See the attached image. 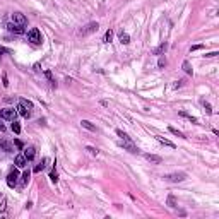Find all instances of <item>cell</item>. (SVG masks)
Listing matches in <instances>:
<instances>
[{"instance_id":"obj_8","label":"cell","mask_w":219,"mask_h":219,"mask_svg":"<svg viewBox=\"0 0 219 219\" xmlns=\"http://www.w3.org/2000/svg\"><path fill=\"white\" fill-rule=\"evenodd\" d=\"M7 31H9V33H14V35H22V33H24V26H17V24L10 22V24H7Z\"/></svg>"},{"instance_id":"obj_3","label":"cell","mask_w":219,"mask_h":219,"mask_svg":"<svg viewBox=\"0 0 219 219\" xmlns=\"http://www.w3.org/2000/svg\"><path fill=\"white\" fill-rule=\"evenodd\" d=\"M16 116H17V111L14 110V108H5V110H0V118L2 120H16Z\"/></svg>"},{"instance_id":"obj_24","label":"cell","mask_w":219,"mask_h":219,"mask_svg":"<svg viewBox=\"0 0 219 219\" xmlns=\"http://www.w3.org/2000/svg\"><path fill=\"white\" fill-rule=\"evenodd\" d=\"M116 133H118V137H122V141H129V135H127V133L123 132V130H116Z\"/></svg>"},{"instance_id":"obj_30","label":"cell","mask_w":219,"mask_h":219,"mask_svg":"<svg viewBox=\"0 0 219 219\" xmlns=\"http://www.w3.org/2000/svg\"><path fill=\"white\" fill-rule=\"evenodd\" d=\"M19 103H22V104H26V106H29V108H33V103H31V101H27V99H19Z\"/></svg>"},{"instance_id":"obj_33","label":"cell","mask_w":219,"mask_h":219,"mask_svg":"<svg viewBox=\"0 0 219 219\" xmlns=\"http://www.w3.org/2000/svg\"><path fill=\"white\" fill-rule=\"evenodd\" d=\"M204 106H206V111L210 115V113H212V110H210V104H209V103H204Z\"/></svg>"},{"instance_id":"obj_9","label":"cell","mask_w":219,"mask_h":219,"mask_svg":"<svg viewBox=\"0 0 219 219\" xmlns=\"http://www.w3.org/2000/svg\"><path fill=\"white\" fill-rule=\"evenodd\" d=\"M122 146H123V149L130 151V152H133V154H135V152H139V149L132 144V141H130V139H129V141H123V142H122Z\"/></svg>"},{"instance_id":"obj_12","label":"cell","mask_w":219,"mask_h":219,"mask_svg":"<svg viewBox=\"0 0 219 219\" xmlns=\"http://www.w3.org/2000/svg\"><path fill=\"white\" fill-rule=\"evenodd\" d=\"M156 141H158V142H161L163 146H168V147H171V149H175V144H173L171 141H168V139L161 137V135H156Z\"/></svg>"},{"instance_id":"obj_18","label":"cell","mask_w":219,"mask_h":219,"mask_svg":"<svg viewBox=\"0 0 219 219\" xmlns=\"http://www.w3.org/2000/svg\"><path fill=\"white\" fill-rule=\"evenodd\" d=\"M46 163H48V159H46V158H43V159H41V163H39L38 166L35 168V173H39V171H43V170H45V166H46Z\"/></svg>"},{"instance_id":"obj_19","label":"cell","mask_w":219,"mask_h":219,"mask_svg":"<svg viewBox=\"0 0 219 219\" xmlns=\"http://www.w3.org/2000/svg\"><path fill=\"white\" fill-rule=\"evenodd\" d=\"M111 39H113V31H111V29H108L106 33H104V38H103V41H104V43H110Z\"/></svg>"},{"instance_id":"obj_34","label":"cell","mask_w":219,"mask_h":219,"mask_svg":"<svg viewBox=\"0 0 219 219\" xmlns=\"http://www.w3.org/2000/svg\"><path fill=\"white\" fill-rule=\"evenodd\" d=\"M158 65H159V67H164V65H166V60H164V58H159Z\"/></svg>"},{"instance_id":"obj_37","label":"cell","mask_w":219,"mask_h":219,"mask_svg":"<svg viewBox=\"0 0 219 219\" xmlns=\"http://www.w3.org/2000/svg\"><path fill=\"white\" fill-rule=\"evenodd\" d=\"M181 84H183V81H176V84L173 87H175V89H176V87H181Z\"/></svg>"},{"instance_id":"obj_14","label":"cell","mask_w":219,"mask_h":219,"mask_svg":"<svg viewBox=\"0 0 219 219\" xmlns=\"http://www.w3.org/2000/svg\"><path fill=\"white\" fill-rule=\"evenodd\" d=\"M118 39H120L122 45H129L130 43V36L127 35V33H123V31H120V35H118Z\"/></svg>"},{"instance_id":"obj_38","label":"cell","mask_w":219,"mask_h":219,"mask_svg":"<svg viewBox=\"0 0 219 219\" xmlns=\"http://www.w3.org/2000/svg\"><path fill=\"white\" fill-rule=\"evenodd\" d=\"M0 53H10V50H7V48H0Z\"/></svg>"},{"instance_id":"obj_17","label":"cell","mask_w":219,"mask_h":219,"mask_svg":"<svg viewBox=\"0 0 219 219\" xmlns=\"http://www.w3.org/2000/svg\"><path fill=\"white\" fill-rule=\"evenodd\" d=\"M81 125L84 127V129L91 130V132H96V127H94L93 123H91V122H87V120H82V122H81Z\"/></svg>"},{"instance_id":"obj_27","label":"cell","mask_w":219,"mask_h":219,"mask_svg":"<svg viewBox=\"0 0 219 219\" xmlns=\"http://www.w3.org/2000/svg\"><path fill=\"white\" fill-rule=\"evenodd\" d=\"M183 70H185L187 74H192V69H190V64H188V62H183Z\"/></svg>"},{"instance_id":"obj_35","label":"cell","mask_w":219,"mask_h":219,"mask_svg":"<svg viewBox=\"0 0 219 219\" xmlns=\"http://www.w3.org/2000/svg\"><path fill=\"white\" fill-rule=\"evenodd\" d=\"M14 144H16V146H17L19 149H22V147H24V146H22V142H21V141H14Z\"/></svg>"},{"instance_id":"obj_16","label":"cell","mask_w":219,"mask_h":219,"mask_svg":"<svg viewBox=\"0 0 219 219\" xmlns=\"http://www.w3.org/2000/svg\"><path fill=\"white\" fill-rule=\"evenodd\" d=\"M166 48H168V43H161L158 48H154V50H152V53H154V55H161L163 52H166Z\"/></svg>"},{"instance_id":"obj_40","label":"cell","mask_w":219,"mask_h":219,"mask_svg":"<svg viewBox=\"0 0 219 219\" xmlns=\"http://www.w3.org/2000/svg\"><path fill=\"white\" fill-rule=\"evenodd\" d=\"M0 130H5V127H4V125H2V123H0Z\"/></svg>"},{"instance_id":"obj_23","label":"cell","mask_w":219,"mask_h":219,"mask_svg":"<svg viewBox=\"0 0 219 219\" xmlns=\"http://www.w3.org/2000/svg\"><path fill=\"white\" fill-rule=\"evenodd\" d=\"M168 130H170V132H171V133H175V135H178V137H185L183 133H181L180 130H176L175 127H168Z\"/></svg>"},{"instance_id":"obj_26","label":"cell","mask_w":219,"mask_h":219,"mask_svg":"<svg viewBox=\"0 0 219 219\" xmlns=\"http://www.w3.org/2000/svg\"><path fill=\"white\" fill-rule=\"evenodd\" d=\"M50 180H52L53 183H57V181H58V175H57V171H52V173H50Z\"/></svg>"},{"instance_id":"obj_4","label":"cell","mask_w":219,"mask_h":219,"mask_svg":"<svg viewBox=\"0 0 219 219\" xmlns=\"http://www.w3.org/2000/svg\"><path fill=\"white\" fill-rule=\"evenodd\" d=\"M99 27L98 22H89V24H86V26L82 27L81 31H79V35L81 36H87V35H93V33H96Z\"/></svg>"},{"instance_id":"obj_29","label":"cell","mask_w":219,"mask_h":219,"mask_svg":"<svg viewBox=\"0 0 219 219\" xmlns=\"http://www.w3.org/2000/svg\"><path fill=\"white\" fill-rule=\"evenodd\" d=\"M2 84H4V86L5 87H7V86H9V79H7V74H2Z\"/></svg>"},{"instance_id":"obj_36","label":"cell","mask_w":219,"mask_h":219,"mask_svg":"<svg viewBox=\"0 0 219 219\" xmlns=\"http://www.w3.org/2000/svg\"><path fill=\"white\" fill-rule=\"evenodd\" d=\"M216 55H219V53L217 52H210V53H207L206 57H207V58H210V57H216Z\"/></svg>"},{"instance_id":"obj_31","label":"cell","mask_w":219,"mask_h":219,"mask_svg":"<svg viewBox=\"0 0 219 219\" xmlns=\"http://www.w3.org/2000/svg\"><path fill=\"white\" fill-rule=\"evenodd\" d=\"M5 209H7V200H4V202H2V207H0V214H4V212H5Z\"/></svg>"},{"instance_id":"obj_11","label":"cell","mask_w":219,"mask_h":219,"mask_svg":"<svg viewBox=\"0 0 219 219\" xmlns=\"http://www.w3.org/2000/svg\"><path fill=\"white\" fill-rule=\"evenodd\" d=\"M26 164H27V159L24 158V154L16 156V166H17V168H24Z\"/></svg>"},{"instance_id":"obj_13","label":"cell","mask_w":219,"mask_h":219,"mask_svg":"<svg viewBox=\"0 0 219 219\" xmlns=\"http://www.w3.org/2000/svg\"><path fill=\"white\" fill-rule=\"evenodd\" d=\"M35 154H36V149H35V147H27V149L24 151V158H26L27 161H31V159L35 158Z\"/></svg>"},{"instance_id":"obj_1","label":"cell","mask_w":219,"mask_h":219,"mask_svg":"<svg viewBox=\"0 0 219 219\" xmlns=\"http://www.w3.org/2000/svg\"><path fill=\"white\" fill-rule=\"evenodd\" d=\"M27 39H29L33 45H41L43 43V38H41V33H39L38 27H33V29L27 33Z\"/></svg>"},{"instance_id":"obj_39","label":"cell","mask_w":219,"mask_h":219,"mask_svg":"<svg viewBox=\"0 0 219 219\" xmlns=\"http://www.w3.org/2000/svg\"><path fill=\"white\" fill-rule=\"evenodd\" d=\"M35 70H36V72H39V70H41V69H39V64H35Z\"/></svg>"},{"instance_id":"obj_15","label":"cell","mask_w":219,"mask_h":219,"mask_svg":"<svg viewBox=\"0 0 219 219\" xmlns=\"http://www.w3.org/2000/svg\"><path fill=\"white\" fill-rule=\"evenodd\" d=\"M0 147H2L4 151H7V152H10V151H12V144H10L9 141H5V139H2V141H0Z\"/></svg>"},{"instance_id":"obj_2","label":"cell","mask_w":219,"mask_h":219,"mask_svg":"<svg viewBox=\"0 0 219 219\" xmlns=\"http://www.w3.org/2000/svg\"><path fill=\"white\" fill-rule=\"evenodd\" d=\"M166 181H171V183H180V181H183L185 178H187V173L180 171V173H170V175H164L163 176Z\"/></svg>"},{"instance_id":"obj_25","label":"cell","mask_w":219,"mask_h":219,"mask_svg":"<svg viewBox=\"0 0 219 219\" xmlns=\"http://www.w3.org/2000/svg\"><path fill=\"white\" fill-rule=\"evenodd\" d=\"M168 206H170V207H176V200H175V197H173V195H170V197H168Z\"/></svg>"},{"instance_id":"obj_20","label":"cell","mask_w":219,"mask_h":219,"mask_svg":"<svg viewBox=\"0 0 219 219\" xmlns=\"http://www.w3.org/2000/svg\"><path fill=\"white\" fill-rule=\"evenodd\" d=\"M180 115H181V116H185V118H188V120H190V122H193V123H197V122H199V120H197V118H195V116L188 115V113H185V111H180Z\"/></svg>"},{"instance_id":"obj_21","label":"cell","mask_w":219,"mask_h":219,"mask_svg":"<svg viewBox=\"0 0 219 219\" xmlns=\"http://www.w3.org/2000/svg\"><path fill=\"white\" fill-rule=\"evenodd\" d=\"M29 178H31V173H29V171H24V173H22V185H27Z\"/></svg>"},{"instance_id":"obj_32","label":"cell","mask_w":219,"mask_h":219,"mask_svg":"<svg viewBox=\"0 0 219 219\" xmlns=\"http://www.w3.org/2000/svg\"><path fill=\"white\" fill-rule=\"evenodd\" d=\"M204 48V45H195V46L190 48V52H197V50H202Z\"/></svg>"},{"instance_id":"obj_22","label":"cell","mask_w":219,"mask_h":219,"mask_svg":"<svg viewBox=\"0 0 219 219\" xmlns=\"http://www.w3.org/2000/svg\"><path fill=\"white\" fill-rule=\"evenodd\" d=\"M12 132H14V133H19V132H21V125H19L16 120H12Z\"/></svg>"},{"instance_id":"obj_7","label":"cell","mask_w":219,"mask_h":219,"mask_svg":"<svg viewBox=\"0 0 219 219\" xmlns=\"http://www.w3.org/2000/svg\"><path fill=\"white\" fill-rule=\"evenodd\" d=\"M31 110H33V108L26 106V104H22V103H19V106H17V113L21 116H24V118H29L31 116Z\"/></svg>"},{"instance_id":"obj_28","label":"cell","mask_w":219,"mask_h":219,"mask_svg":"<svg viewBox=\"0 0 219 219\" xmlns=\"http://www.w3.org/2000/svg\"><path fill=\"white\" fill-rule=\"evenodd\" d=\"M86 151H89V152H91V154H93V156H96V154H98V152H99V151L96 149V147H91V146H87V147H86Z\"/></svg>"},{"instance_id":"obj_5","label":"cell","mask_w":219,"mask_h":219,"mask_svg":"<svg viewBox=\"0 0 219 219\" xmlns=\"http://www.w3.org/2000/svg\"><path fill=\"white\" fill-rule=\"evenodd\" d=\"M10 19H12V22H14V24H17V26H26V24H27L26 16L21 14V12H14L12 16H10Z\"/></svg>"},{"instance_id":"obj_6","label":"cell","mask_w":219,"mask_h":219,"mask_svg":"<svg viewBox=\"0 0 219 219\" xmlns=\"http://www.w3.org/2000/svg\"><path fill=\"white\" fill-rule=\"evenodd\" d=\"M17 178H19V171L17 170H12V171L9 173V176H7V185H9L10 188H14V187L17 185Z\"/></svg>"},{"instance_id":"obj_10","label":"cell","mask_w":219,"mask_h":219,"mask_svg":"<svg viewBox=\"0 0 219 219\" xmlns=\"http://www.w3.org/2000/svg\"><path fill=\"white\" fill-rule=\"evenodd\" d=\"M144 158L149 161V163H154V164H161V156H158V154H144Z\"/></svg>"}]
</instances>
